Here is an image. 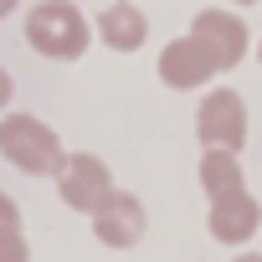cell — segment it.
Wrapping results in <instances>:
<instances>
[{
  "label": "cell",
  "instance_id": "cell-1",
  "mask_svg": "<svg viewBox=\"0 0 262 262\" xmlns=\"http://www.w3.org/2000/svg\"><path fill=\"white\" fill-rule=\"evenodd\" d=\"M21 36L36 57H52V62H77L88 47H93V21L72 6V0H36L21 21Z\"/></svg>",
  "mask_w": 262,
  "mask_h": 262
},
{
  "label": "cell",
  "instance_id": "cell-5",
  "mask_svg": "<svg viewBox=\"0 0 262 262\" xmlns=\"http://www.w3.org/2000/svg\"><path fill=\"white\" fill-rule=\"evenodd\" d=\"M52 180H57V195H62L72 211H82V216H93L98 206H108V195L118 190V185H113V170H108L98 155H67Z\"/></svg>",
  "mask_w": 262,
  "mask_h": 262
},
{
  "label": "cell",
  "instance_id": "cell-8",
  "mask_svg": "<svg viewBox=\"0 0 262 262\" xmlns=\"http://www.w3.org/2000/svg\"><path fill=\"white\" fill-rule=\"evenodd\" d=\"M93 36H98L108 52H139V47L149 41V16L134 6V0H113V6L98 11Z\"/></svg>",
  "mask_w": 262,
  "mask_h": 262
},
{
  "label": "cell",
  "instance_id": "cell-10",
  "mask_svg": "<svg viewBox=\"0 0 262 262\" xmlns=\"http://www.w3.org/2000/svg\"><path fill=\"white\" fill-rule=\"evenodd\" d=\"M201 190L216 201V195H231V190H247V170H242V155L236 149H206L201 155Z\"/></svg>",
  "mask_w": 262,
  "mask_h": 262
},
{
  "label": "cell",
  "instance_id": "cell-7",
  "mask_svg": "<svg viewBox=\"0 0 262 262\" xmlns=\"http://www.w3.org/2000/svg\"><path fill=\"white\" fill-rule=\"evenodd\" d=\"M206 226H211V236H216L221 247H247V242L257 236V226H262V201H257L252 190L216 195V201H211Z\"/></svg>",
  "mask_w": 262,
  "mask_h": 262
},
{
  "label": "cell",
  "instance_id": "cell-2",
  "mask_svg": "<svg viewBox=\"0 0 262 262\" xmlns=\"http://www.w3.org/2000/svg\"><path fill=\"white\" fill-rule=\"evenodd\" d=\"M0 155L21 175H57L67 160L57 128L41 123L36 113H0Z\"/></svg>",
  "mask_w": 262,
  "mask_h": 262
},
{
  "label": "cell",
  "instance_id": "cell-16",
  "mask_svg": "<svg viewBox=\"0 0 262 262\" xmlns=\"http://www.w3.org/2000/svg\"><path fill=\"white\" fill-rule=\"evenodd\" d=\"M221 6H257V0H221Z\"/></svg>",
  "mask_w": 262,
  "mask_h": 262
},
{
  "label": "cell",
  "instance_id": "cell-17",
  "mask_svg": "<svg viewBox=\"0 0 262 262\" xmlns=\"http://www.w3.org/2000/svg\"><path fill=\"white\" fill-rule=\"evenodd\" d=\"M257 62H262V41H257Z\"/></svg>",
  "mask_w": 262,
  "mask_h": 262
},
{
  "label": "cell",
  "instance_id": "cell-15",
  "mask_svg": "<svg viewBox=\"0 0 262 262\" xmlns=\"http://www.w3.org/2000/svg\"><path fill=\"white\" fill-rule=\"evenodd\" d=\"M231 262H262V252H236Z\"/></svg>",
  "mask_w": 262,
  "mask_h": 262
},
{
  "label": "cell",
  "instance_id": "cell-9",
  "mask_svg": "<svg viewBox=\"0 0 262 262\" xmlns=\"http://www.w3.org/2000/svg\"><path fill=\"white\" fill-rule=\"evenodd\" d=\"M216 77V67L206 62V52L190 41V36H175L170 47H160V82L175 88V93H195Z\"/></svg>",
  "mask_w": 262,
  "mask_h": 262
},
{
  "label": "cell",
  "instance_id": "cell-3",
  "mask_svg": "<svg viewBox=\"0 0 262 262\" xmlns=\"http://www.w3.org/2000/svg\"><path fill=\"white\" fill-rule=\"evenodd\" d=\"M185 36L206 52V62H211L216 72L242 67V57H247V47H252V31H247V21H242L231 6H206V11H195V21H190Z\"/></svg>",
  "mask_w": 262,
  "mask_h": 262
},
{
  "label": "cell",
  "instance_id": "cell-12",
  "mask_svg": "<svg viewBox=\"0 0 262 262\" xmlns=\"http://www.w3.org/2000/svg\"><path fill=\"white\" fill-rule=\"evenodd\" d=\"M11 226H21V206L0 190V231H11Z\"/></svg>",
  "mask_w": 262,
  "mask_h": 262
},
{
  "label": "cell",
  "instance_id": "cell-14",
  "mask_svg": "<svg viewBox=\"0 0 262 262\" xmlns=\"http://www.w3.org/2000/svg\"><path fill=\"white\" fill-rule=\"evenodd\" d=\"M16 6H21V0H0V21H6V16H16Z\"/></svg>",
  "mask_w": 262,
  "mask_h": 262
},
{
  "label": "cell",
  "instance_id": "cell-6",
  "mask_svg": "<svg viewBox=\"0 0 262 262\" xmlns=\"http://www.w3.org/2000/svg\"><path fill=\"white\" fill-rule=\"evenodd\" d=\"M144 231H149V211H144V201H139V195H128V190H113V195H108V206H98V211H93V236H98L103 247H113V252L139 247V242H144Z\"/></svg>",
  "mask_w": 262,
  "mask_h": 262
},
{
  "label": "cell",
  "instance_id": "cell-13",
  "mask_svg": "<svg viewBox=\"0 0 262 262\" xmlns=\"http://www.w3.org/2000/svg\"><path fill=\"white\" fill-rule=\"evenodd\" d=\"M11 93H16V82H11V72H6V67H0V113L11 108Z\"/></svg>",
  "mask_w": 262,
  "mask_h": 262
},
{
  "label": "cell",
  "instance_id": "cell-4",
  "mask_svg": "<svg viewBox=\"0 0 262 262\" xmlns=\"http://www.w3.org/2000/svg\"><path fill=\"white\" fill-rule=\"evenodd\" d=\"M195 134L206 149H236L247 144V103L236 88H211L195 108Z\"/></svg>",
  "mask_w": 262,
  "mask_h": 262
},
{
  "label": "cell",
  "instance_id": "cell-11",
  "mask_svg": "<svg viewBox=\"0 0 262 262\" xmlns=\"http://www.w3.org/2000/svg\"><path fill=\"white\" fill-rule=\"evenodd\" d=\"M0 262H31V242H26V231H21V226L0 231Z\"/></svg>",
  "mask_w": 262,
  "mask_h": 262
}]
</instances>
